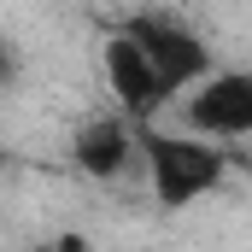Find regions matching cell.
<instances>
[{
  "label": "cell",
  "instance_id": "cell-1",
  "mask_svg": "<svg viewBox=\"0 0 252 252\" xmlns=\"http://www.w3.org/2000/svg\"><path fill=\"white\" fill-rule=\"evenodd\" d=\"M141 176L158 211H188L229 182V147L199 141L188 129L141 124Z\"/></svg>",
  "mask_w": 252,
  "mask_h": 252
},
{
  "label": "cell",
  "instance_id": "cell-2",
  "mask_svg": "<svg viewBox=\"0 0 252 252\" xmlns=\"http://www.w3.org/2000/svg\"><path fill=\"white\" fill-rule=\"evenodd\" d=\"M170 112H176V129H188L199 141L241 147V141H252V70H241V64L205 70L188 94H176Z\"/></svg>",
  "mask_w": 252,
  "mask_h": 252
},
{
  "label": "cell",
  "instance_id": "cell-3",
  "mask_svg": "<svg viewBox=\"0 0 252 252\" xmlns=\"http://www.w3.org/2000/svg\"><path fill=\"white\" fill-rule=\"evenodd\" d=\"M100 82H106L112 112H124L129 124H153L158 112H170L164 76L153 70V59L141 53V41L129 35L124 24H112L106 41H100Z\"/></svg>",
  "mask_w": 252,
  "mask_h": 252
},
{
  "label": "cell",
  "instance_id": "cell-4",
  "mask_svg": "<svg viewBox=\"0 0 252 252\" xmlns=\"http://www.w3.org/2000/svg\"><path fill=\"white\" fill-rule=\"evenodd\" d=\"M124 30L141 41V53L153 59L158 76H164L170 106H176V94H188L205 70H217L211 47H205V35H193L188 24H176V18H124Z\"/></svg>",
  "mask_w": 252,
  "mask_h": 252
},
{
  "label": "cell",
  "instance_id": "cell-5",
  "mask_svg": "<svg viewBox=\"0 0 252 252\" xmlns=\"http://www.w3.org/2000/svg\"><path fill=\"white\" fill-rule=\"evenodd\" d=\"M70 164L94 182H118L141 164V124H129L124 112H100L76 129L70 141Z\"/></svg>",
  "mask_w": 252,
  "mask_h": 252
},
{
  "label": "cell",
  "instance_id": "cell-6",
  "mask_svg": "<svg viewBox=\"0 0 252 252\" xmlns=\"http://www.w3.org/2000/svg\"><path fill=\"white\" fill-rule=\"evenodd\" d=\"M18 76H24V64H18V47H12V41L0 35V88H12Z\"/></svg>",
  "mask_w": 252,
  "mask_h": 252
},
{
  "label": "cell",
  "instance_id": "cell-7",
  "mask_svg": "<svg viewBox=\"0 0 252 252\" xmlns=\"http://www.w3.org/2000/svg\"><path fill=\"white\" fill-rule=\"evenodd\" d=\"M30 252H76V241H64V247H30Z\"/></svg>",
  "mask_w": 252,
  "mask_h": 252
}]
</instances>
